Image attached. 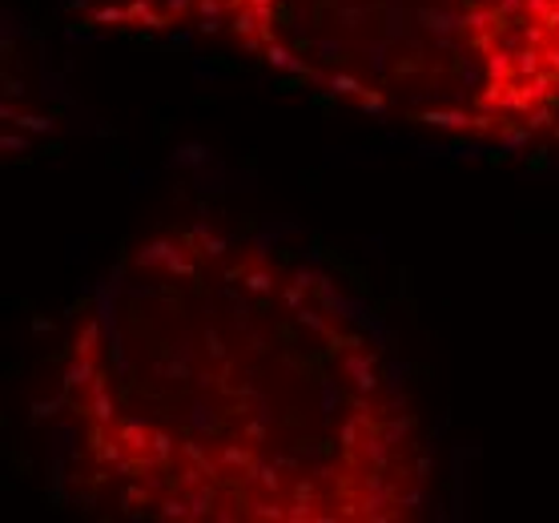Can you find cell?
Instances as JSON below:
<instances>
[{
  "mask_svg": "<svg viewBox=\"0 0 559 523\" xmlns=\"http://www.w3.org/2000/svg\"><path fill=\"white\" fill-rule=\"evenodd\" d=\"M37 423L64 508L117 523H423L439 451L367 298L266 230L169 222L90 282Z\"/></svg>",
  "mask_w": 559,
  "mask_h": 523,
  "instance_id": "cell-1",
  "label": "cell"
},
{
  "mask_svg": "<svg viewBox=\"0 0 559 523\" xmlns=\"http://www.w3.org/2000/svg\"><path fill=\"white\" fill-rule=\"evenodd\" d=\"M85 37L202 49L423 138L559 154V0H61Z\"/></svg>",
  "mask_w": 559,
  "mask_h": 523,
  "instance_id": "cell-2",
  "label": "cell"
}]
</instances>
